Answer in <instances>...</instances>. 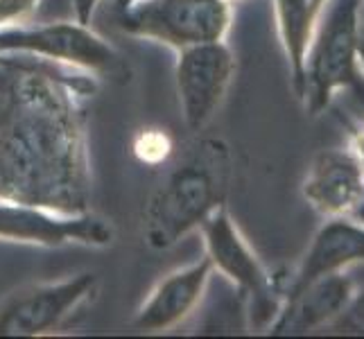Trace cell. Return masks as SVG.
Returning a JSON list of instances; mask_svg holds the SVG:
<instances>
[{"mask_svg": "<svg viewBox=\"0 0 364 339\" xmlns=\"http://www.w3.org/2000/svg\"><path fill=\"white\" fill-rule=\"evenodd\" d=\"M95 77L32 55H0V199L82 215L91 206L84 102Z\"/></svg>", "mask_w": 364, "mask_h": 339, "instance_id": "obj_1", "label": "cell"}, {"mask_svg": "<svg viewBox=\"0 0 364 339\" xmlns=\"http://www.w3.org/2000/svg\"><path fill=\"white\" fill-rule=\"evenodd\" d=\"M231 179V147L222 138H199L143 204V240L166 251L199 231L213 212L227 206Z\"/></svg>", "mask_w": 364, "mask_h": 339, "instance_id": "obj_2", "label": "cell"}, {"mask_svg": "<svg viewBox=\"0 0 364 339\" xmlns=\"http://www.w3.org/2000/svg\"><path fill=\"white\" fill-rule=\"evenodd\" d=\"M360 11L362 0H328L319 9L306 57L304 91L299 95L310 116L328 109L337 91H355L364 82L358 57Z\"/></svg>", "mask_w": 364, "mask_h": 339, "instance_id": "obj_3", "label": "cell"}, {"mask_svg": "<svg viewBox=\"0 0 364 339\" xmlns=\"http://www.w3.org/2000/svg\"><path fill=\"white\" fill-rule=\"evenodd\" d=\"M233 0H136L114 11L120 32L181 50L224 41L233 21Z\"/></svg>", "mask_w": 364, "mask_h": 339, "instance_id": "obj_4", "label": "cell"}, {"mask_svg": "<svg viewBox=\"0 0 364 339\" xmlns=\"http://www.w3.org/2000/svg\"><path fill=\"white\" fill-rule=\"evenodd\" d=\"M0 55H32L75 70L89 72L93 77L127 80V64L122 55L105 41L91 25L43 23V25H14L0 30Z\"/></svg>", "mask_w": 364, "mask_h": 339, "instance_id": "obj_5", "label": "cell"}, {"mask_svg": "<svg viewBox=\"0 0 364 339\" xmlns=\"http://www.w3.org/2000/svg\"><path fill=\"white\" fill-rule=\"evenodd\" d=\"M199 233L204 237L206 258L210 260L213 271L218 269L227 276L237 292L249 298V310L258 323H272L281 310L283 290L245 240L229 215V208H218L199 226Z\"/></svg>", "mask_w": 364, "mask_h": 339, "instance_id": "obj_6", "label": "cell"}, {"mask_svg": "<svg viewBox=\"0 0 364 339\" xmlns=\"http://www.w3.org/2000/svg\"><path fill=\"white\" fill-rule=\"evenodd\" d=\"M97 292V276L82 271L61 281L32 283L0 298V337H41L64 325Z\"/></svg>", "mask_w": 364, "mask_h": 339, "instance_id": "obj_7", "label": "cell"}, {"mask_svg": "<svg viewBox=\"0 0 364 339\" xmlns=\"http://www.w3.org/2000/svg\"><path fill=\"white\" fill-rule=\"evenodd\" d=\"M235 75V57L224 41L197 43L177 50L179 109L188 131L199 134L222 107Z\"/></svg>", "mask_w": 364, "mask_h": 339, "instance_id": "obj_8", "label": "cell"}, {"mask_svg": "<svg viewBox=\"0 0 364 339\" xmlns=\"http://www.w3.org/2000/svg\"><path fill=\"white\" fill-rule=\"evenodd\" d=\"M114 226L93 212L61 215L41 206L0 199V240L3 242L46 249L68 244L105 249L114 242Z\"/></svg>", "mask_w": 364, "mask_h": 339, "instance_id": "obj_9", "label": "cell"}, {"mask_svg": "<svg viewBox=\"0 0 364 339\" xmlns=\"http://www.w3.org/2000/svg\"><path fill=\"white\" fill-rule=\"evenodd\" d=\"M304 199L326 220L350 217L364 202V172L350 147L321 149L310 161L304 185Z\"/></svg>", "mask_w": 364, "mask_h": 339, "instance_id": "obj_10", "label": "cell"}, {"mask_svg": "<svg viewBox=\"0 0 364 339\" xmlns=\"http://www.w3.org/2000/svg\"><path fill=\"white\" fill-rule=\"evenodd\" d=\"M210 276L213 265L206 256L168 274L147 294L129 325L138 333H163L179 325L202 303Z\"/></svg>", "mask_w": 364, "mask_h": 339, "instance_id": "obj_11", "label": "cell"}, {"mask_svg": "<svg viewBox=\"0 0 364 339\" xmlns=\"http://www.w3.org/2000/svg\"><path fill=\"white\" fill-rule=\"evenodd\" d=\"M358 262H364V224L353 217L326 220L317 235L312 237L299 269L283 290V301L292 298L319 276L346 271Z\"/></svg>", "mask_w": 364, "mask_h": 339, "instance_id": "obj_12", "label": "cell"}, {"mask_svg": "<svg viewBox=\"0 0 364 339\" xmlns=\"http://www.w3.org/2000/svg\"><path fill=\"white\" fill-rule=\"evenodd\" d=\"M353 283L344 271L319 276L292 298L283 301L269 323L272 335H299L331 325L353 298Z\"/></svg>", "mask_w": 364, "mask_h": 339, "instance_id": "obj_13", "label": "cell"}, {"mask_svg": "<svg viewBox=\"0 0 364 339\" xmlns=\"http://www.w3.org/2000/svg\"><path fill=\"white\" fill-rule=\"evenodd\" d=\"M274 14L287 64H290L294 91L296 95H301V91H304L306 57L319 11L312 5V0H274Z\"/></svg>", "mask_w": 364, "mask_h": 339, "instance_id": "obj_14", "label": "cell"}, {"mask_svg": "<svg viewBox=\"0 0 364 339\" xmlns=\"http://www.w3.org/2000/svg\"><path fill=\"white\" fill-rule=\"evenodd\" d=\"M172 152V141L166 131L161 129H143L134 138V154L141 163L147 166H159Z\"/></svg>", "mask_w": 364, "mask_h": 339, "instance_id": "obj_15", "label": "cell"}, {"mask_svg": "<svg viewBox=\"0 0 364 339\" xmlns=\"http://www.w3.org/2000/svg\"><path fill=\"white\" fill-rule=\"evenodd\" d=\"M331 330L348 333V335H364V290L353 294L344 312L331 325Z\"/></svg>", "mask_w": 364, "mask_h": 339, "instance_id": "obj_16", "label": "cell"}, {"mask_svg": "<svg viewBox=\"0 0 364 339\" xmlns=\"http://www.w3.org/2000/svg\"><path fill=\"white\" fill-rule=\"evenodd\" d=\"M41 0H0V30L28 23Z\"/></svg>", "mask_w": 364, "mask_h": 339, "instance_id": "obj_17", "label": "cell"}, {"mask_svg": "<svg viewBox=\"0 0 364 339\" xmlns=\"http://www.w3.org/2000/svg\"><path fill=\"white\" fill-rule=\"evenodd\" d=\"M100 3H102V0H70L75 21L91 25L93 14H95V9H97V5H100Z\"/></svg>", "mask_w": 364, "mask_h": 339, "instance_id": "obj_18", "label": "cell"}, {"mask_svg": "<svg viewBox=\"0 0 364 339\" xmlns=\"http://www.w3.org/2000/svg\"><path fill=\"white\" fill-rule=\"evenodd\" d=\"M348 147L353 149V154L364 172V120L350 124V145Z\"/></svg>", "mask_w": 364, "mask_h": 339, "instance_id": "obj_19", "label": "cell"}, {"mask_svg": "<svg viewBox=\"0 0 364 339\" xmlns=\"http://www.w3.org/2000/svg\"><path fill=\"white\" fill-rule=\"evenodd\" d=\"M358 57H360V70L364 75V28L360 32V53H358Z\"/></svg>", "mask_w": 364, "mask_h": 339, "instance_id": "obj_20", "label": "cell"}, {"mask_svg": "<svg viewBox=\"0 0 364 339\" xmlns=\"http://www.w3.org/2000/svg\"><path fill=\"white\" fill-rule=\"evenodd\" d=\"M350 217H353L355 222H360V224H364V202H362L353 212H350Z\"/></svg>", "mask_w": 364, "mask_h": 339, "instance_id": "obj_21", "label": "cell"}, {"mask_svg": "<svg viewBox=\"0 0 364 339\" xmlns=\"http://www.w3.org/2000/svg\"><path fill=\"white\" fill-rule=\"evenodd\" d=\"M132 3H136V0H114V11H120L124 7H129Z\"/></svg>", "mask_w": 364, "mask_h": 339, "instance_id": "obj_22", "label": "cell"}, {"mask_svg": "<svg viewBox=\"0 0 364 339\" xmlns=\"http://www.w3.org/2000/svg\"><path fill=\"white\" fill-rule=\"evenodd\" d=\"M326 3H328V0H312V5H315V9H317V11H319Z\"/></svg>", "mask_w": 364, "mask_h": 339, "instance_id": "obj_23", "label": "cell"}]
</instances>
